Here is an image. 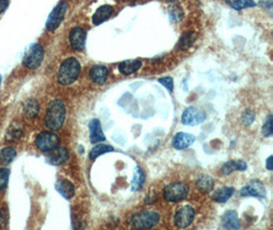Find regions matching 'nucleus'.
Wrapping results in <instances>:
<instances>
[{"label":"nucleus","instance_id":"obj_6","mask_svg":"<svg viewBox=\"0 0 273 230\" xmlns=\"http://www.w3.org/2000/svg\"><path fill=\"white\" fill-rule=\"evenodd\" d=\"M206 118L207 115L204 111L195 107H189L185 110L184 114H182L181 121L188 126H197L202 124L206 120Z\"/></svg>","mask_w":273,"mask_h":230},{"label":"nucleus","instance_id":"obj_29","mask_svg":"<svg viewBox=\"0 0 273 230\" xmlns=\"http://www.w3.org/2000/svg\"><path fill=\"white\" fill-rule=\"evenodd\" d=\"M23 135V129L19 123H13L7 132V139L10 141H17Z\"/></svg>","mask_w":273,"mask_h":230},{"label":"nucleus","instance_id":"obj_22","mask_svg":"<svg viewBox=\"0 0 273 230\" xmlns=\"http://www.w3.org/2000/svg\"><path fill=\"white\" fill-rule=\"evenodd\" d=\"M197 34L195 32H187L182 35L178 41V48L180 50L190 49L197 40Z\"/></svg>","mask_w":273,"mask_h":230},{"label":"nucleus","instance_id":"obj_9","mask_svg":"<svg viewBox=\"0 0 273 230\" xmlns=\"http://www.w3.org/2000/svg\"><path fill=\"white\" fill-rule=\"evenodd\" d=\"M67 10H68V5L65 2L59 3L54 8V10L51 12V14L49 15L48 20L46 22V28H47V30L54 31V30H56L59 27L60 23L63 22V20L65 18V15L67 13Z\"/></svg>","mask_w":273,"mask_h":230},{"label":"nucleus","instance_id":"obj_7","mask_svg":"<svg viewBox=\"0 0 273 230\" xmlns=\"http://www.w3.org/2000/svg\"><path fill=\"white\" fill-rule=\"evenodd\" d=\"M58 143H59L58 136L55 133L49 131L40 133L36 138V145L43 152H48L52 150L58 145Z\"/></svg>","mask_w":273,"mask_h":230},{"label":"nucleus","instance_id":"obj_1","mask_svg":"<svg viewBox=\"0 0 273 230\" xmlns=\"http://www.w3.org/2000/svg\"><path fill=\"white\" fill-rule=\"evenodd\" d=\"M81 65L77 58L69 57L63 61L57 73V81L60 85L68 86L73 84L80 75Z\"/></svg>","mask_w":273,"mask_h":230},{"label":"nucleus","instance_id":"obj_13","mask_svg":"<svg viewBox=\"0 0 273 230\" xmlns=\"http://www.w3.org/2000/svg\"><path fill=\"white\" fill-rule=\"evenodd\" d=\"M89 138L93 144L100 143L106 140V136L103 132L102 125L99 119H93L89 123Z\"/></svg>","mask_w":273,"mask_h":230},{"label":"nucleus","instance_id":"obj_20","mask_svg":"<svg viewBox=\"0 0 273 230\" xmlns=\"http://www.w3.org/2000/svg\"><path fill=\"white\" fill-rule=\"evenodd\" d=\"M222 227L225 229H238L240 221L235 211H227L222 218Z\"/></svg>","mask_w":273,"mask_h":230},{"label":"nucleus","instance_id":"obj_36","mask_svg":"<svg viewBox=\"0 0 273 230\" xmlns=\"http://www.w3.org/2000/svg\"><path fill=\"white\" fill-rule=\"evenodd\" d=\"M10 5V0H0V14L4 13Z\"/></svg>","mask_w":273,"mask_h":230},{"label":"nucleus","instance_id":"obj_37","mask_svg":"<svg viewBox=\"0 0 273 230\" xmlns=\"http://www.w3.org/2000/svg\"><path fill=\"white\" fill-rule=\"evenodd\" d=\"M266 168L268 169V170H272L273 169V165H272V156H270L268 159H267V161H266Z\"/></svg>","mask_w":273,"mask_h":230},{"label":"nucleus","instance_id":"obj_11","mask_svg":"<svg viewBox=\"0 0 273 230\" xmlns=\"http://www.w3.org/2000/svg\"><path fill=\"white\" fill-rule=\"evenodd\" d=\"M48 156L46 161L53 166H58L66 163L69 159V151L66 147H55L52 150L48 151Z\"/></svg>","mask_w":273,"mask_h":230},{"label":"nucleus","instance_id":"obj_34","mask_svg":"<svg viewBox=\"0 0 273 230\" xmlns=\"http://www.w3.org/2000/svg\"><path fill=\"white\" fill-rule=\"evenodd\" d=\"M158 82L160 84H162L164 87H166L167 90H169V92L173 91L174 82H173V79L171 78V77H164V78H160L158 80Z\"/></svg>","mask_w":273,"mask_h":230},{"label":"nucleus","instance_id":"obj_5","mask_svg":"<svg viewBox=\"0 0 273 230\" xmlns=\"http://www.w3.org/2000/svg\"><path fill=\"white\" fill-rule=\"evenodd\" d=\"M44 57L43 47L40 44H33L25 53L24 64L31 70L39 68Z\"/></svg>","mask_w":273,"mask_h":230},{"label":"nucleus","instance_id":"obj_4","mask_svg":"<svg viewBox=\"0 0 273 230\" xmlns=\"http://www.w3.org/2000/svg\"><path fill=\"white\" fill-rule=\"evenodd\" d=\"M190 192V187L184 182H174L164 188L163 195L168 202L176 203L185 200Z\"/></svg>","mask_w":273,"mask_h":230},{"label":"nucleus","instance_id":"obj_2","mask_svg":"<svg viewBox=\"0 0 273 230\" xmlns=\"http://www.w3.org/2000/svg\"><path fill=\"white\" fill-rule=\"evenodd\" d=\"M66 119V106L60 100L52 101L47 108L45 115V125L50 130H58Z\"/></svg>","mask_w":273,"mask_h":230},{"label":"nucleus","instance_id":"obj_38","mask_svg":"<svg viewBox=\"0 0 273 230\" xmlns=\"http://www.w3.org/2000/svg\"><path fill=\"white\" fill-rule=\"evenodd\" d=\"M165 2H168V3H176V2H179V0H165Z\"/></svg>","mask_w":273,"mask_h":230},{"label":"nucleus","instance_id":"obj_18","mask_svg":"<svg viewBox=\"0 0 273 230\" xmlns=\"http://www.w3.org/2000/svg\"><path fill=\"white\" fill-rule=\"evenodd\" d=\"M141 65L142 63L138 59H127L119 64V71L121 74L129 76L136 73L141 68Z\"/></svg>","mask_w":273,"mask_h":230},{"label":"nucleus","instance_id":"obj_16","mask_svg":"<svg viewBox=\"0 0 273 230\" xmlns=\"http://www.w3.org/2000/svg\"><path fill=\"white\" fill-rule=\"evenodd\" d=\"M55 189L67 200H71L75 195V186L68 179H59L55 183Z\"/></svg>","mask_w":273,"mask_h":230},{"label":"nucleus","instance_id":"obj_23","mask_svg":"<svg viewBox=\"0 0 273 230\" xmlns=\"http://www.w3.org/2000/svg\"><path fill=\"white\" fill-rule=\"evenodd\" d=\"M233 193H234L233 187H221L212 194V199L216 203L223 204L226 203L232 196Z\"/></svg>","mask_w":273,"mask_h":230},{"label":"nucleus","instance_id":"obj_21","mask_svg":"<svg viewBox=\"0 0 273 230\" xmlns=\"http://www.w3.org/2000/svg\"><path fill=\"white\" fill-rule=\"evenodd\" d=\"M196 185L202 193H210L214 188V179L209 175H202L197 180Z\"/></svg>","mask_w":273,"mask_h":230},{"label":"nucleus","instance_id":"obj_14","mask_svg":"<svg viewBox=\"0 0 273 230\" xmlns=\"http://www.w3.org/2000/svg\"><path fill=\"white\" fill-rule=\"evenodd\" d=\"M90 80L98 85H104L109 77V70L105 65H95L89 71Z\"/></svg>","mask_w":273,"mask_h":230},{"label":"nucleus","instance_id":"obj_25","mask_svg":"<svg viewBox=\"0 0 273 230\" xmlns=\"http://www.w3.org/2000/svg\"><path fill=\"white\" fill-rule=\"evenodd\" d=\"M144 180H145V176L143 171L141 170V168L136 167L134 169V174H133V179L131 182V189L133 191H138L144 184Z\"/></svg>","mask_w":273,"mask_h":230},{"label":"nucleus","instance_id":"obj_32","mask_svg":"<svg viewBox=\"0 0 273 230\" xmlns=\"http://www.w3.org/2000/svg\"><path fill=\"white\" fill-rule=\"evenodd\" d=\"M272 123H273V118L271 115H269L262 128V134L265 137H269L272 135Z\"/></svg>","mask_w":273,"mask_h":230},{"label":"nucleus","instance_id":"obj_15","mask_svg":"<svg viewBox=\"0 0 273 230\" xmlns=\"http://www.w3.org/2000/svg\"><path fill=\"white\" fill-rule=\"evenodd\" d=\"M196 140V137L190 133H186V132H179L177 133L172 141V145L174 148L178 149V150H182V149H187L188 147H190Z\"/></svg>","mask_w":273,"mask_h":230},{"label":"nucleus","instance_id":"obj_17","mask_svg":"<svg viewBox=\"0 0 273 230\" xmlns=\"http://www.w3.org/2000/svg\"><path fill=\"white\" fill-rule=\"evenodd\" d=\"M113 13H114V9L111 6L106 5V6H103V7L99 8L98 11L96 12V14L93 17L94 25L99 26L102 23L106 22L107 20H109L112 17Z\"/></svg>","mask_w":273,"mask_h":230},{"label":"nucleus","instance_id":"obj_35","mask_svg":"<svg viewBox=\"0 0 273 230\" xmlns=\"http://www.w3.org/2000/svg\"><path fill=\"white\" fill-rule=\"evenodd\" d=\"M8 212L7 211H3V210H0V225H6L7 224V220H8V217L5 218V216H8L7 214Z\"/></svg>","mask_w":273,"mask_h":230},{"label":"nucleus","instance_id":"obj_27","mask_svg":"<svg viewBox=\"0 0 273 230\" xmlns=\"http://www.w3.org/2000/svg\"><path fill=\"white\" fill-rule=\"evenodd\" d=\"M17 156V150L13 147H5L0 150V164L8 165L14 161Z\"/></svg>","mask_w":273,"mask_h":230},{"label":"nucleus","instance_id":"obj_10","mask_svg":"<svg viewBox=\"0 0 273 230\" xmlns=\"http://www.w3.org/2000/svg\"><path fill=\"white\" fill-rule=\"evenodd\" d=\"M241 196H254L258 199L266 198L267 190L265 185L260 180H252L239 191Z\"/></svg>","mask_w":273,"mask_h":230},{"label":"nucleus","instance_id":"obj_39","mask_svg":"<svg viewBox=\"0 0 273 230\" xmlns=\"http://www.w3.org/2000/svg\"><path fill=\"white\" fill-rule=\"evenodd\" d=\"M0 81H2V76H0Z\"/></svg>","mask_w":273,"mask_h":230},{"label":"nucleus","instance_id":"obj_19","mask_svg":"<svg viewBox=\"0 0 273 230\" xmlns=\"http://www.w3.org/2000/svg\"><path fill=\"white\" fill-rule=\"evenodd\" d=\"M248 168L247 163L240 160H233L224 163L221 167V172L223 175H229L234 171H246Z\"/></svg>","mask_w":273,"mask_h":230},{"label":"nucleus","instance_id":"obj_28","mask_svg":"<svg viewBox=\"0 0 273 230\" xmlns=\"http://www.w3.org/2000/svg\"><path fill=\"white\" fill-rule=\"evenodd\" d=\"M114 147L111 145H106V144H98L96 145L93 149L90 150L89 152V159L90 160H96L98 159L100 156L104 155V153L113 151Z\"/></svg>","mask_w":273,"mask_h":230},{"label":"nucleus","instance_id":"obj_12","mask_svg":"<svg viewBox=\"0 0 273 230\" xmlns=\"http://www.w3.org/2000/svg\"><path fill=\"white\" fill-rule=\"evenodd\" d=\"M85 42H86V32L80 27L73 28L70 33L71 46L75 50L82 51L85 48Z\"/></svg>","mask_w":273,"mask_h":230},{"label":"nucleus","instance_id":"obj_26","mask_svg":"<svg viewBox=\"0 0 273 230\" xmlns=\"http://www.w3.org/2000/svg\"><path fill=\"white\" fill-rule=\"evenodd\" d=\"M225 3L235 11H241L248 8L256 7L254 0H225Z\"/></svg>","mask_w":273,"mask_h":230},{"label":"nucleus","instance_id":"obj_33","mask_svg":"<svg viewBox=\"0 0 273 230\" xmlns=\"http://www.w3.org/2000/svg\"><path fill=\"white\" fill-rule=\"evenodd\" d=\"M10 178V170L9 169H0V190L7 187Z\"/></svg>","mask_w":273,"mask_h":230},{"label":"nucleus","instance_id":"obj_30","mask_svg":"<svg viewBox=\"0 0 273 230\" xmlns=\"http://www.w3.org/2000/svg\"><path fill=\"white\" fill-rule=\"evenodd\" d=\"M168 13H169V16H170V19L172 22H180L182 19H184V11H182V9L180 7H177V6H171L168 10Z\"/></svg>","mask_w":273,"mask_h":230},{"label":"nucleus","instance_id":"obj_3","mask_svg":"<svg viewBox=\"0 0 273 230\" xmlns=\"http://www.w3.org/2000/svg\"><path fill=\"white\" fill-rule=\"evenodd\" d=\"M160 215L155 211L144 210L137 212L130 218L129 224L133 229H149L160 222Z\"/></svg>","mask_w":273,"mask_h":230},{"label":"nucleus","instance_id":"obj_31","mask_svg":"<svg viewBox=\"0 0 273 230\" xmlns=\"http://www.w3.org/2000/svg\"><path fill=\"white\" fill-rule=\"evenodd\" d=\"M255 118H256L255 112H253L252 110H246L242 114V117H241L242 124L245 126H250L255 121Z\"/></svg>","mask_w":273,"mask_h":230},{"label":"nucleus","instance_id":"obj_8","mask_svg":"<svg viewBox=\"0 0 273 230\" xmlns=\"http://www.w3.org/2000/svg\"><path fill=\"white\" fill-rule=\"evenodd\" d=\"M195 216L196 213L194 208L191 206H185L176 212L174 216V223L178 228H187L193 223Z\"/></svg>","mask_w":273,"mask_h":230},{"label":"nucleus","instance_id":"obj_24","mask_svg":"<svg viewBox=\"0 0 273 230\" xmlns=\"http://www.w3.org/2000/svg\"><path fill=\"white\" fill-rule=\"evenodd\" d=\"M39 113V105L36 100L30 98L24 106V116L28 119L35 118Z\"/></svg>","mask_w":273,"mask_h":230}]
</instances>
